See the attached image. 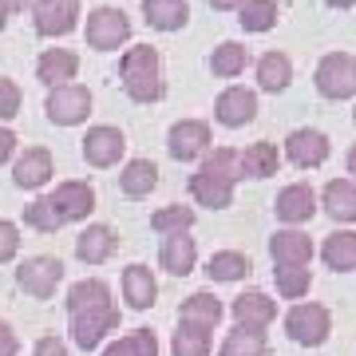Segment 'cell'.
<instances>
[{"mask_svg":"<svg viewBox=\"0 0 356 356\" xmlns=\"http://www.w3.org/2000/svg\"><path fill=\"white\" fill-rule=\"evenodd\" d=\"M238 151L214 147L202 154V166L191 175V198L210 210H226L234 202V186H238Z\"/></svg>","mask_w":356,"mask_h":356,"instance_id":"6da1fadb","label":"cell"},{"mask_svg":"<svg viewBox=\"0 0 356 356\" xmlns=\"http://www.w3.org/2000/svg\"><path fill=\"white\" fill-rule=\"evenodd\" d=\"M119 79H123V91L127 99L135 103H159L163 99V60H159V48L151 44H135L119 56Z\"/></svg>","mask_w":356,"mask_h":356,"instance_id":"7a4b0ae2","label":"cell"},{"mask_svg":"<svg viewBox=\"0 0 356 356\" xmlns=\"http://www.w3.org/2000/svg\"><path fill=\"white\" fill-rule=\"evenodd\" d=\"M285 332H289L293 344H305V348H317V344L329 341L332 332V313L321 301H297V305L285 313Z\"/></svg>","mask_w":356,"mask_h":356,"instance_id":"3957f363","label":"cell"},{"mask_svg":"<svg viewBox=\"0 0 356 356\" xmlns=\"http://www.w3.org/2000/svg\"><path fill=\"white\" fill-rule=\"evenodd\" d=\"M83 36H88V48H95V51H119L131 40V20H127L123 8L99 4V8H91L88 13Z\"/></svg>","mask_w":356,"mask_h":356,"instance_id":"277c9868","label":"cell"},{"mask_svg":"<svg viewBox=\"0 0 356 356\" xmlns=\"http://www.w3.org/2000/svg\"><path fill=\"white\" fill-rule=\"evenodd\" d=\"M60 281H64V261H60V257H51V254L24 257V261L16 266V285H20L28 297H36V301L56 297Z\"/></svg>","mask_w":356,"mask_h":356,"instance_id":"5b68a950","label":"cell"},{"mask_svg":"<svg viewBox=\"0 0 356 356\" xmlns=\"http://www.w3.org/2000/svg\"><path fill=\"white\" fill-rule=\"evenodd\" d=\"M44 111L56 127H79L91 115V91L83 83H64V88H48Z\"/></svg>","mask_w":356,"mask_h":356,"instance_id":"8992f818","label":"cell"},{"mask_svg":"<svg viewBox=\"0 0 356 356\" xmlns=\"http://www.w3.org/2000/svg\"><path fill=\"white\" fill-rule=\"evenodd\" d=\"M313 83L325 99H353L356 95V72H353V56L348 51H329L321 56Z\"/></svg>","mask_w":356,"mask_h":356,"instance_id":"52a82bcc","label":"cell"},{"mask_svg":"<svg viewBox=\"0 0 356 356\" xmlns=\"http://www.w3.org/2000/svg\"><path fill=\"white\" fill-rule=\"evenodd\" d=\"M329 154H332V143L321 127H293L285 135V154L281 159H289L301 170H317V166L329 163Z\"/></svg>","mask_w":356,"mask_h":356,"instance_id":"ba28073f","label":"cell"},{"mask_svg":"<svg viewBox=\"0 0 356 356\" xmlns=\"http://www.w3.org/2000/svg\"><path fill=\"white\" fill-rule=\"evenodd\" d=\"M210 143H214V135H210V123H206V119H178V123H170V131H166V151H170V159H178V163L202 159V154L210 151Z\"/></svg>","mask_w":356,"mask_h":356,"instance_id":"9c48e42d","label":"cell"},{"mask_svg":"<svg viewBox=\"0 0 356 356\" xmlns=\"http://www.w3.org/2000/svg\"><path fill=\"white\" fill-rule=\"evenodd\" d=\"M79 0H36L32 4V28H36V36H67V32H76L79 28Z\"/></svg>","mask_w":356,"mask_h":356,"instance_id":"30bf717a","label":"cell"},{"mask_svg":"<svg viewBox=\"0 0 356 356\" xmlns=\"http://www.w3.org/2000/svg\"><path fill=\"white\" fill-rule=\"evenodd\" d=\"M321 210L317 202V191L309 186V182H289V186H281L277 198H273V214H277V222H285V226H305V222H313V214Z\"/></svg>","mask_w":356,"mask_h":356,"instance_id":"8fae6325","label":"cell"},{"mask_svg":"<svg viewBox=\"0 0 356 356\" xmlns=\"http://www.w3.org/2000/svg\"><path fill=\"white\" fill-rule=\"evenodd\" d=\"M72 317V341L91 353V348H99L103 337L107 332L119 329V309L115 305H103V309H83V313H67Z\"/></svg>","mask_w":356,"mask_h":356,"instance_id":"7c38bea8","label":"cell"},{"mask_svg":"<svg viewBox=\"0 0 356 356\" xmlns=\"http://www.w3.org/2000/svg\"><path fill=\"white\" fill-rule=\"evenodd\" d=\"M123 154H127V139H123L119 127H111V123L88 127V135H83V159H88L91 166L107 170V166H115Z\"/></svg>","mask_w":356,"mask_h":356,"instance_id":"4fadbf2b","label":"cell"},{"mask_svg":"<svg viewBox=\"0 0 356 356\" xmlns=\"http://www.w3.org/2000/svg\"><path fill=\"white\" fill-rule=\"evenodd\" d=\"M214 119L222 127H245V123H254L257 119V91L242 88V83H229L226 91H218Z\"/></svg>","mask_w":356,"mask_h":356,"instance_id":"5bb4252c","label":"cell"},{"mask_svg":"<svg viewBox=\"0 0 356 356\" xmlns=\"http://www.w3.org/2000/svg\"><path fill=\"white\" fill-rule=\"evenodd\" d=\"M48 198H51V206L60 210L64 222H88V214L95 210V186L83 182V178H67V182H60Z\"/></svg>","mask_w":356,"mask_h":356,"instance_id":"9a60e30c","label":"cell"},{"mask_svg":"<svg viewBox=\"0 0 356 356\" xmlns=\"http://www.w3.org/2000/svg\"><path fill=\"white\" fill-rule=\"evenodd\" d=\"M56 175V163H51L48 147H24V154H16L13 163V182L20 191H44Z\"/></svg>","mask_w":356,"mask_h":356,"instance_id":"2e32d148","label":"cell"},{"mask_svg":"<svg viewBox=\"0 0 356 356\" xmlns=\"http://www.w3.org/2000/svg\"><path fill=\"white\" fill-rule=\"evenodd\" d=\"M229 313H234V321L245 325V329H269L273 317H277V301L261 289H245L229 301Z\"/></svg>","mask_w":356,"mask_h":356,"instance_id":"e0dca14e","label":"cell"},{"mask_svg":"<svg viewBox=\"0 0 356 356\" xmlns=\"http://www.w3.org/2000/svg\"><path fill=\"white\" fill-rule=\"evenodd\" d=\"M313 238H309L305 229H277L273 238H269V257H273V266H309L313 261Z\"/></svg>","mask_w":356,"mask_h":356,"instance_id":"ac0fdd59","label":"cell"},{"mask_svg":"<svg viewBox=\"0 0 356 356\" xmlns=\"http://www.w3.org/2000/svg\"><path fill=\"white\" fill-rule=\"evenodd\" d=\"M79 76V56L72 48H48L40 51L36 60V79L44 88H64V83H76Z\"/></svg>","mask_w":356,"mask_h":356,"instance_id":"d6986e66","label":"cell"},{"mask_svg":"<svg viewBox=\"0 0 356 356\" xmlns=\"http://www.w3.org/2000/svg\"><path fill=\"white\" fill-rule=\"evenodd\" d=\"M222 317H226V305H222V297H214L210 289L191 293V297L178 305V325H198V329L214 332Z\"/></svg>","mask_w":356,"mask_h":356,"instance_id":"ffe728a7","label":"cell"},{"mask_svg":"<svg viewBox=\"0 0 356 356\" xmlns=\"http://www.w3.org/2000/svg\"><path fill=\"white\" fill-rule=\"evenodd\" d=\"M115 245H119V234H115L107 222H91V226L76 238V257L88 261V266H103V261L115 254Z\"/></svg>","mask_w":356,"mask_h":356,"instance_id":"44dd1931","label":"cell"},{"mask_svg":"<svg viewBox=\"0 0 356 356\" xmlns=\"http://www.w3.org/2000/svg\"><path fill=\"white\" fill-rule=\"evenodd\" d=\"M159 266H163L166 273H175V277L194 273V266H198V242H194L191 234H170V238H163Z\"/></svg>","mask_w":356,"mask_h":356,"instance_id":"7402d4cb","label":"cell"},{"mask_svg":"<svg viewBox=\"0 0 356 356\" xmlns=\"http://www.w3.org/2000/svg\"><path fill=\"white\" fill-rule=\"evenodd\" d=\"M277 170H281L277 143L257 139V143H250L245 151H238V175L242 178H269V175H277Z\"/></svg>","mask_w":356,"mask_h":356,"instance_id":"603a6c76","label":"cell"},{"mask_svg":"<svg viewBox=\"0 0 356 356\" xmlns=\"http://www.w3.org/2000/svg\"><path fill=\"white\" fill-rule=\"evenodd\" d=\"M317 202L325 206V214L332 222H356V182L353 178H332L317 194Z\"/></svg>","mask_w":356,"mask_h":356,"instance_id":"cb8c5ba5","label":"cell"},{"mask_svg":"<svg viewBox=\"0 0 356 356\" xmlns=\"http://www.w3.org/2000/svg\"><path fill=\"white\" fill-rule=\"evenodd\" d=\"M154 297H159V281H154V273L147 266H127L123 269V301H127L131 309H151Z\"/></svg>","mask_w":356,"mask_h":356,"instance_id":"d4e9b609","label":"cell"},{"mask_svg":"<svg viewBox=\"0 0 356 356\" xmlns=\"http://www.w3.org/2000/svg\"><path fill=\"white\" fill-rule=\"evenodd\" d=\"M254 72H257V88L273 91V95L293 83V60L285 56V51H261L257 64H254Z\"/></svg>","mask_w":356,"mask_h":356,"instance_id":"484cf974","label":"cell"},{"mask_svg":"<svg viewBox=\"0 0 356 356\" xmlns=\"http://www.w3.org/2000/svg\"><path fill=\"white\" fill-rule=\"evenodd\" d=\"M143 20L159 32H178L191 20V4L186 0H143Z\"/></svg>","mask_w":356,"mask_h":356,"instance_id":"4316f807","label":"cell"},{"mask_svg":"<svg viewBox=\"0 0 356 356\" xmlns=\"http://www.w3.org/2000/svg\"><path fill=\"white\" fill-rule=\"evenodd\" d=\"M154 186H159V166L151 159H131V163H123V170H119V191L127 194V198H147Z\"/></svg>","mask_w":356,"mask_h":356,"instance_id":"83f0119b","label":"cell"},{"mask_svg":"<svg viewBox=\"0 0 356 356\" xmlns=\"http://www.w3.org/2000/svg\"><path fill=\"white\" fill-rule=\"evenodd\" d=\"M321 257L337 273L356 269V229H332L329 238H325V245H321Z\"/></svg>","mask_w":356,"mask_h":356,"instance_id":"f1b7e54d","label":"cell"},{"mask_svg":"<svg viewBox=\"0 0 356 356\" xmlns=\"http://www.w3.org/2000/svg\"><path fill=\"white\" fill-rule=\"evenodd\" d=\"M266 353H269L266 329H245V325H234L226 332L222 348H218V356H266Z\"/></svg>","mask_w":356,"mask_h":356,"instance_id":"f546056e","label":"cell"},{"mask_svg":"<svg viewBox=\"0 0 356 356\" xmlns=\"http://www.w3.org/2000/svg\"><path fill=\"white\" fill-rule=\"evenodd\" d=\"M250 269H254V261H250V254H242V250H218V254H210V261H206V273H210V281H245L250 277Z\"/></svg>","mask_w":356,"mask_h":356,"instance_id":"4dcf8cb0","label":"cell"},{"mask_svg":"<svg viewBox=\"0 0 356 356\" xmlns=\"http://www.w3.org/2000/svg\"><path fill=\"white\" fill-rule=\"evenodd\" d=\"M103 305H115L111 301V289L107 281L99 277H83L67 289V313H83V309H103Z\"/></svg>","mask_w":356,"mask_h":356,"instance_id":"1f68e13d","label":"cell"},{"mask_svg":"<svg viewBox=\"0 0 356 356\" xmlns=\"http://www.w3.org/2000/svg\"><path fill=\"white\" fill-rule=\"evenodd\" d=\"M194 206H182V202H170L163 206V210H154L151 214V229L154 234H163V238H170V234H191L194 226Z\"/></svg>","mask_w":356,"mask_h":356,"instance_id":"d6a6232c","label":"cell"},{"mask_svg":"<svg viewBox=\"0 0 356 356\" xmlns=\"http://www.w3.org/2000/svg\"><path fill=\"white\" fill-rule=\"evenodd\" d=\"M245 64H250V51H245L242 44H234V40L218 44L214 56H210V72H214L218 79H238L245 72Z\"/></svg>","mask_w":356,"mask_h":356,"instance_id":"836d02e7","label":"cell"},{"mask_svg":"<svg viewBox=\"0 0 356 356\" xmlns=\"http://www.w3.org/2000/svg\"><path fill=\"white\" fill-rule=\"evenodd\" d=\"M277 0H242L238 24L245 32H269V28H277Z\"/></svg>","mask_w":356,"mask_h":356,"instance_id":"e575fe53","label":"cell"},{"mask_svg":"<svg viewBox=\"0 0 356 356\" xmlns=\"http://www.w3.org/2000/svg\"><path fill=\"white\" fill-rule=\"evenodd\" d=\"M214 348V332L198 329V325H178L175 341H170V353L175 356H210Z\"/></svg>","mask_w":356,"mask_h":356,"instance_id":"d590c367","label":"cell"},{"mask_svg":"<svg viewBox=\"0 0 356 356\" xmlns=\"http://www.w3.org/2000/svg\"><path fill=\"white\" fill-rule=\"evenodd\" d=\"M273 281L285 301H301L313 285V273H309V266H273Z\"/></svg>","mask_w":356,"mask_h":356,"instance_id":"8d00e7d4","label":"cell"},{"mask_svg":"<svg viewBox=\"0 0 356 356\" xmlns=\"http://www.w3.org/2000/svg\"><path fill=\"white\" fill-rule=\"evenodd\" d=\"M24 226L40 229V234H56L60 226H67L64 218H60V210L51 206V198L44 194V198H36V202L24 206Z\"/></svg>","mask_w":356,"mask_h":356,"instance_id":"74e56055","label":"cell"},{"mask_svg":"<svg viewBox=\"0 0 356 356\" xmlns=\"http://www.w3.org/2000/svg\"><path fill=\"white\" fill-rule=\"evenodd\" d=\"M20 107H24V95H20V88H16V79L0 76V119H4V123L16 119Z\"/></svg>","mask_w":356,"mask_h":356,"instance_id":"f35d334b","label":"cell"},{"mask_svg":"<svg viewBox=\"0 0 356 356\" xmlns=\"http://www.w3.org/2000/svg\"><path fill=\"white\" fill-rule=\"evenodd\" d=\"M123 348H127V356H159V341H154L151 329H135L123 337Z\"/></svg>","mask_w":356,"mask_h":356,"instance_id":"ab89813d","label":"cell"},{"mask_svg":"<svg viewBox=\"0 0 356 356\" xmlns=\"http://www.w3.org/2000/svg\"><path fill=\"white\" fill-rule=\"evenodd\" d=\"M16 250H20V229H16V222L0 218V266H4V261H13Z\"/></svg>","mask_w":356,"mask_h":356,"instance_id":"60d3db41","label":"cell"},{"mask_svg":"<svg viewBox=\"0 0 356 356\" xmlns=\"http://www.w3.org/2000/svg\"><path fill=\"white\" fill-rule=\"evenodd\" d=\"M32 356H67V344L60 341V337H40Z\"/></svg>","mask_w":356,"mask_h":356,"instance_id":"b9f144b4","label":"cell"},{"mask_svg":"<svg viewBox=\"0 0 356 356\" xmlns=\"http://www.w3.org/2000/svg\"><path fill=\"white\" fill-rule=\"evenodd\" d=\"M16 143H20V139H16V131L0 123V163H8V159L16 154Z\"/></svg>","mask_w":356,"mask_h":356,"instance_id":"7bdbcfd3","label":"cell"},{"mask_svg":"<svg viewBox=\"0 0 356 356\" xmlns=\"http://www.w3.org/2000/svg\"><path fill=\"white\" fill-rule=\"evenodd\" d=\"M16 353H20V341H16V332L4 325V329H0V356H16Z\"/></svg>","mask_w":356,"mask_h":356,"instance_id":"ee69618b","label":"cell"},{"mask_svg":"<svg viewBox=\"0 0 356 356\" xmlns=\"http://www.w3.org/2000/svg\"><path fill=\"white\" fill-rule=\"evenodd\" d=\"M210 8H218V13H238L242 8V0H206Z\"/></svg>","mask_w":356,"mask_h":356,"instance_id":"f6af8a7d","label":"cell"},{"mask_svg":"<svg viewBox=\"0 0 356 356\" xmlns=\"http://www.w3.org/2000/svg\"><path fill=\"white\" fill-rule=\"evenodd\" d=\"M0 8L13 16V13H24V8H32V0H0Z\"/></svg>","mask_w":356,"mask_h":356,"instance_id":"bcb514c9","label":"cell"},{"mask_svg":"<svg viewBox=\"0 0 356 356\" xmlns=\"http://www.w3.org/2000/svg\"><path fill=\"white\" fill-rule=\"evenodd\" d=\"M344 166H348V175L356 178V143L348 147V154H344Z\"/></svg>","mask_w":356,"mask_h":356,"instance_id":"7dc6e473","label":"cell"},{"mask_svg":"<svg viewBox=\"0 0 356 356\" xmlns=\"http://www.w3.org/2000/svg\"><path fill=\"white\" fill-rule=\"evenodd\" d=\"M103 356H127V348H123V341H115V344L103 348Z\"/></svg>","mask_w":356,"mask_h":356,"instance_id":"c3c4849f","label":"cell"},{"mask_svg":"<svg viewBox=\"0 0 356 356\" xmlns=\"http://www.w3.org/2000/svg\"><path fill=\"white\" fill-rule=\"evenodd\" d=\"M329 8H356V0H325Z\"/></svg>","mask_w":356,"mask_h":356,"instance_id":"681fc988","label":"cell"},{"mask_svg":"<svg viewBox=\"0 0 356 356\" xmlns=\"http://www.w3.org/2000/svg\"><path fill=\"white\" fill-rule=\"evenodd\" d=\"M4 28H8V13H4V8H0V32H4Z\"/></svg>","mask_w":356,"mask_h":356,"instance_id":"f907efd6","label":"cell"},{"mask_svg":"<svg viewBox=\"0 0 356 356\" xmlns=\"http://www.w3.org/2000/svg\"><path fill=\"white\" fill-rule=\"evenodd\" d=\"M4 325H8V321H4V317H0V329H4Z\"/></svg>","mask_w":356,"mask_h":356,"instance_id":"816d5d0a","label":"cell"},{"mask_svg":"<svg viewBox=\"0 0 356 356\" xmlns=\"http://www.w3.org/2000/svg\"><path fill=\"white\" fill-rule=\"evenodd\" d=\"M353 123H356V107H353Z\"/></svg>","mask_w":356,"mask_h":356,"instance_id":"f5cc1de1","label":"cell"},{"mask_svg":"<svg viewBox=\"0 0 356 356\" xmlns=\"http://www.w3.org/2000/svg\"><path fill=\"white\" fill-rule=\"evenodd\" d=\"M353 72H356V56H353Z\"/></svg>","mask_w":356,"mask_h":356,"instance_id":"db71d44e","label":"cell"}]
</instances>
